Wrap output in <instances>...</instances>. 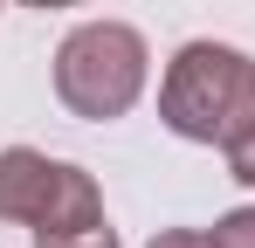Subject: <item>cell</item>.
Returning <instances> with one entry per match:
<instances>
[{"label":"cell","instance_id":"obj_1","mask_svg":"<svg viewBox=\"0 0 255 248\" xmlns=\"http://www.w3.org/2000/svg\"><path fill=\"white\" fill-rule=\"evenodd\" d=\"M255 118V55L228 41H186L159 76V124L186 145H228Z\"/></svg>","mask_w":255,"mask_h":248},{"label":"cell","instance_id":"obj_2","mask_svg":"<svg viewBox=\"0 0 255 248\" xmlns=\"http://www.w3.org/2000/svg\"><path fill=\"white\" fill-rule=\"evenodd\" d=\"M145 76H152V48L131 21H83L55 48V97L83 124L125 118L145 97Z\"/></svg>","mask_w":255,"mask_h":248},{"label":"cell","instance_id":"obj_3","mask_svg":"<svg viewBox=\"0 0 255 248\" xmlns=\"http://www.w3.org/2000/svg\"><path fill=\"white\" fill-rule=\"evenodd\" d=\"M0 221L35 228V235H69L104 221V193L83 165L48 159L35 145H7L0 152Z\"/></svg>","mask_w":255,"mask_h":248},{"label":"cell","instance_id":"obj_4","mask_svg":"<svg viewBox=\"0 0 255 248\" xmlns=\"http://www.w3.org/2000/svg\"><path fill=\"white\" fill-rule=\"evenodd\" d=\"M207 248H255V207H228L207 228Z\"/></svg>","mask_w":255,"mask_h":248},{"label":"cell","instance_id":"obj_5","mask_svg":"<svg viewBox=\"0 0 255 248\" xmlns=\"http://www.w3.org/2000/svg\"><path fill=\"white\" fill-rule=\"evenodd\" d=\"M35 248H125V242L111 221H97V228H69V235H35Z\"/></svg>","mask_w":255,"mask_h":248},{"label":"cell","instance_id":"obj_6","mask_svg":"<svg viewBox=\"0 0 255 248\" xmlns=\"http://www.w3.org/2000/svg\"><path fill=\"white\" fill-rule=\"evenodd\" d=\"M221 152H228V179H242V186H255V118L242 124V131H235V138H228Z\"/></svg>","mask_w":255,"mask_h":248},{"label":"cell","instance_id":"obj_7","mask_svg":"<svg viewBox=\"0 0 255 248\" xmlns=\"http://www.w3.org/2000/svg\"><path fill=\"white\" fill-rule=\"evenodd\" d=\"M152 248H207V228H159Z\"/></svg>","mask_w":255,"mask_h":248},{"label":"cell","instance_id":"obj_8","mask_svg":"<svg viewBox=\"0 0 255 248\" xmlns=\"http://www.w3.org/2000/svg\"><path fill=\"white\" fill-rule=\"evenodd\" d=\"M21 7H83V0H21Z\"/></svg>","mask_w":255,"mask_h":248}]
</instances>
